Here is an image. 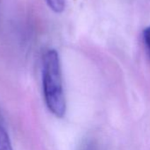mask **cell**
Masks as SVG:
<instances>
[{
  "mask_svg": "<svg viewBox=\"0 0 150 150\" xmlns=\"http://www.w3.org/2000/svg\"><path fill=\"white\" fill-rule=\"evenodd\" d=\"M42 84L45 103L57 117H63L66 112L61 61L58 52L48 50L42 57Z\"/></svg>",
  "mask_w": 150,
  "mask_h": 150,
  "instance_id": "obj_1",
  "label": "cell"
},
{
  "mask_svg": "<svg viewBox=\"0 0 150 150\" xmlns=\"http://www.w3.org/2000/svg\"><path fill=\"white\" fill-rule=\"evenodd\" d=\"M0 150H13L9 135L1 125H0Z\"/></svg>",
  "mask_w": 150,
  "mask_h": 150,
  "instance_id": "obj_2",
  "label": "cell"
},
{
  "mask_svg": "<svg viewBox=\"0 0 150 150\" xmlns=\"http://www.w3.org/2000/svg\"><path fill=\"white\" fill-rule=\"evenodd\" d=\"M46 3L50 9L56 13H62L65 7V0H46Z\"/></svg>",
  "mask_w": 150,
  "mask_h": 150,
  "instance_id": "obj_3",
  "label": "cell"
},
{
  "mask_svg": "<svg viewBox=\"0 0 150 150\" xmlns=\"http://www.w3.org/2000/svg\"><path fill=\"white\" fill-rule=\"evenodd\" d=\"M79 150H102V149L96 140L93 139H87L81 143Z\"/></svg>",
  "mask_w": 150,
  "mask_h": 150,
  "instance_id": "obj_4",
  "label": "cell"
},
{
  "mask_svg": "<svg viewBox=\"0 0 150 150\" xmlns=\"http://www.w3.org/2000/svg\"><path fill=\"white\" fill-rule=\"evenodd\" d=\"M143 39L144 42L146 46V49L150 54V27L146 28L143 31Z\"/></svg>",
  "mask_w": 150,
  "mask_h": 150,
  "instance_id": "obj_5",
  "label": "cell"
}]
</instances>
